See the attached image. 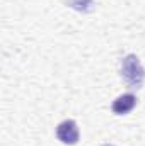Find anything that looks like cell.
I'll use <instances>...</instances> for the list:
<instances>
[{
  "label": "cell",
  "mask_w": 145,
  "mask_h": 146,
  "mask_svg": "<svg viewBox=\"0 0 145 146\" xmlns=\"http://www.w3.org/2000/svg\"><path fill=\"white\" fill-rule=\"evenodd\" d=\"M121 78L132 88H140L145 82V70L135 54H126L121 60Z\"/></svg>",
  "instance_id": "cell-1"
},
{
  "label": "cell",
  "mask_w": 145,
  "mask_h": 146,
  "mask_svg": "<svg viewBox=\"0 0 145 146\" xmlns=\"http://www.w3.org/2000/svg\"><path fill=\"white\" fill-rule=\"evenodd\" d=\"M56 138L63 143V145H77L79 141V127L77 122L72 119L62 121L56 127Z\"/></svg>",
  "instance_id": "cell-2"
},
{
  "label": "cell",
  "mask_w": 145,
  "mask_h": 146,
  "mask_svg": "<svg viewBox=\"0 0 145 146\" xmlns=\"http://www.w3.org/2000/svg\"><path fill=\"white\" fill-rule=\"evenodd\" d=\"M135 104H137V99H135L133 94H123V95H119V97L113 102L111 109H113L114 114L123 115V114H128L130 110L133 109Z\"/></svg>",
  "instance_id": "cell-3"
},
{
  "label": "cell",
  "mask_w": 145,
  "mask_h": 146,
  "mask_svg": "<svg viewBox=\"0 0 145 146\" xmlns=\"http://www.w3.org/2000/svg\"><path fill=\"white\" fill-rule=\"evenodd\" d=\"M103 146H113V145H103Z\"/></svg>",
  "instance_id": "cell-4"
}]
</instances>
